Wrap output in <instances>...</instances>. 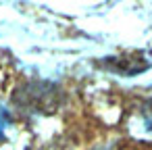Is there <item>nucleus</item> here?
<instances>
[{
	"label": "nucleus",
	"instance_id": "1",
	"mask_svg": "<svg viewBox=\"0 0 152 150\" xmlns=\"http://www.w3.org/2000/svg\"><path fill=\"white\" fill-rule=\"evenodd\" d=\"M13 100L25 113H50L61 102V90L46 81H29L15 92Z\"/></svg>",
	"mask_w": 152,
	"mask_h": 150
},
{
	"label": "nucleus",
	"instance_id": "2",
	"mask_svg": "<svg viewBox=\"0 0 152 150\" xmlns=\"http://www.w3.org/2000/svg\"><path fill=\"white\" fill-rule=\"evenodd\" d=\"M9 121H11V117H9V113H7V108L0 104V140L4 138V129H7V125H9Z\"/></svg>",
	"mask_w": 152,
	"mask_h": 150
},
{
	"label": "nucleus",
	"instance_id": "3",
	"mask_svg": "<svg viewBox=\"0 0 152 150\" xmlns=\"http://www.w3.org/2000/svg\"><path fill=\"white\" fill-rule=\"evenodd\" d=\"M144 121H146V127H150L152 125V100L146 104V108H144Z\"/></svg>",
	"mask_w": 152,
	"mask_h": 150
}]
</instances>
